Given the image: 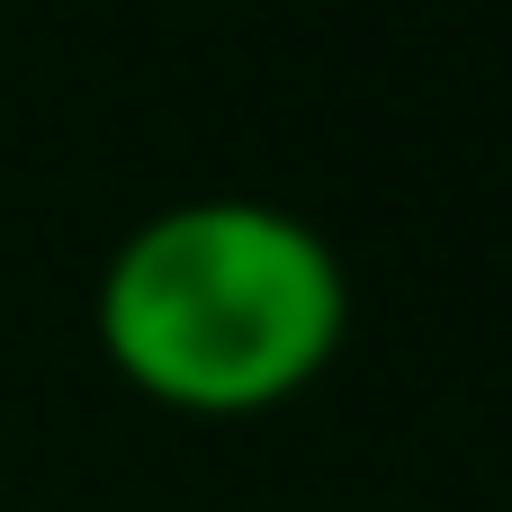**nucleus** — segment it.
Wrapping results in <instances>:
<instances>
[{
    "instance_id": "obj_1",
    "label": "nucleus",
    "mask_w": 512,
    "mask_h": 512,
    "mask_svg": "<svg viewBox=\"0 0 512 512\" xmlns=\"http://www.w3.org/2000/svg\"><path fill=\"white\" fill-rule=\"evenodd\" d=\"M351 333V270L297 207L180 198L126 225L99 270L108 369L198 423L279 414L306 396Z\"/></svg>"
}]
</instances>
